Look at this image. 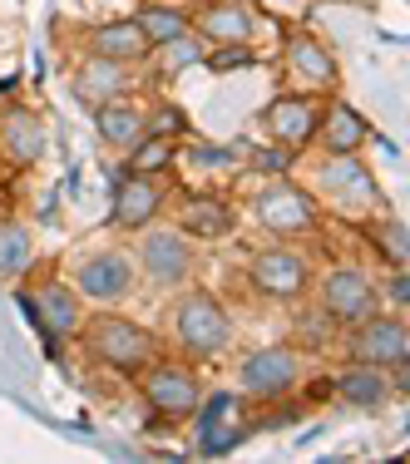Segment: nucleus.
<instances>
[{"instance_id": "1", "label": "nucleus", "mask_w": 410, "mask_h": 464, "mask_svg": "<svg viewBox=\"0 0 410 464\" xmlns=\"http://www.w3.org/2000/svg\"><path fill=\"white\" fill-rule=\"evenodd\" d=\"M80 336H84V351H90L99 366H109L119 375H143V366L153 361V336L139 322H129V316L104 312V316H94Z\"/></svg>"}, {"instance_id": "2", "label": "nucleus", "mask_w": 410, "mask_h": 464, "mask_svg": "<svg viewBox=\"0 0 410 464\" xmlns=\"http://www.w3.org/2000/svg\"><path fill=\"white\" fill-rule=\"evenodd\" d=\"M173 336H179V346L188 351V356L213 361L232 341V322H228V312H223L218 296L193 292V296H183L179 312H173Z\"/></svg>"}, {"instance_id": "3", "label": "nucleus", "mask_w": 410, "mask_h": 464, "mask_svg": "<svg viewBox=\"0 0 410 464\" xmlns=\"http://www.w3.org/2000/svg\"><path fill=\"white\" fill-rule=\"evenodd\" d=\"M134 257L119 247H99V252H84L80 262H74V286H80L84 302H124L129 292H134Z\"/></svg>"}, {"instance_id": "4", "label": "nucleus", "mask_w": 410, "mask_h": 464, "mask_svg": "<svg viewBox=\"0 0 410 464\" xmlns=\"http://www.w3.org/2000/svg\"><path fill=\"white\" fill-rule=\"evenodd\" d=\"M143 401L149 411H159L163 420H188L203 405V391H198V375L188 366H173V361H159V366H143Z\"/></svg>"}, {"instance_id": "5", "label": "nucleus", "mask_w": 410, "mask_h": 464, "mask_svg": "<svg viewBox=\"0 0 410 464\" xmlns=\"http://www.w3.org/2000/svg\"><path fill=\"white\" fill-rule=\"evenodd\" d=\"M139 267L149 282L159 286H179L193 272V237L183 227H143L139 242Z\"/></svg>"}, {"instance_id": "6", "label": "nucleus", "mask_w": 410, "mask_h": 464, "mask_svg": "<svg viewBox=\"0 0 410 464\" xmlns=\"http://www.w3.org/2000/svg\"><path fill=\"white\" fill-rule=\"evenodd\" d=\"M45 149H50L45 119H40L35 109L20 104V99L0 104V159H5L10 169H35V163L45 159Z\"/></svg>"}, {"instance_id": "7", "label": "nucleus", "mask_w": 410, "mask_h": 464, "mask_svg": "<svg viewBox=\"0 0 410 464\" xmlns=\"http://www.w3.org/2000/svg\"><path fill=\"white\" fill-rule=\"evenodd\" d=\"M80 302H84V296H80V286H74V282H45V286H35V292H25L30 322L45 331L50 341L80 336V312H84Z\"/></svg>"}, {"instance_id": "8", "label": "nucleus", "mask_w": 410, "mask_h": 464, "mask_svg": "<svg viewBox=\"0 0 410 464\" xmlns=\"http://www.w3.org/2000/svg\"><path fill=\"white\" fill-rule=\"evenodd\" d=\"M321 306H327L331 322L361 326L366 316H376V306H381V292H376V282L366 277L361 267H337L327 282H321Z\"/></svg>"}, {"instance_id": "9", "label": "nucleus", "mask_w": 410, "mask_h": 464, "mask_svg": "<svg viewBox=\"0 0 410 464\" xmlns=\"http://www.w3.org/2000/svg\"><path fill=\"white\" fill-rule=\"evenodd\" d=\"M159 208H163V188L149 179V173H134V169H124L114 179V208H109V223L114 227H124V232H143L159 218Z\"/></svg>"}, {"instance_id": "10", "label": "nucleus", "mask_w": 410, "mask_h": 464, "mask_svg": "<svg viewBox=\"0 0 410 464\" xmlns=\"http://www.w3.org/2000/svg\"><path fill=\"white\" fill-rule=\"evenodd\" d=\"M258 223L277 232V237H297V232H312L317 227V208L302 188L292 183H277L258 198Z\"/></svg>"}, {"instance_id": "11", "label": "nucleus", "mask_w": 410, "mask_h": 464, "mask_svg": "<svg viewBox=\"0 0 410 464\" xmlns=\"http://www.w3.org/2000/svg\"><path fill=\"white\" fill-rule=\"evenodd\" d=\"M70 90L94 114V109H104V104H114V99L129 94V64L104 60V54H84L80 70H74V80H70Z\"/></svg>"}, {"instance_id": "12", "label": "nucleus", "mask_w": 410, "mask_h": 464, "mask_svg": "<svg viewBox=\"0 0 410 464\" xmlns=\"http://www.w3.org/2000/svg\"><path fill=\"white\" fill-rule=\"evenodd\" d=\"M248 277H252V286H258L262 296L292 302V296L307 292V262L297 257V252H287V247H262L258 257H252Z\"/></svg>"}, {"instance_id": "13", "label": "nucleus", "mask_w": 410, "mask_h": 464, "mask_svg": "<svg viewBox=\"0 0 410 464\" xmlns=\"http://www.w3.org/2000/svg\"><path fill=\"white\" fill-rule=\"evenodd\" d=\"M242 391L258 395V401H272V395H287L297 381V351L287 346H268V351H252L238 371Z\"/></svg>"}, {"instance_id": "14", "label": "nucleus", "mask_w": 410, "mask_h": 464, "mask_svg": "<svg viewBox=\"0 0 410 464\" xmlns=\"http://www.w3.org/2000/svg\"><path fill=\"white\" fill-rule=\"evenodd\" d=\"M410 356V336L401 322H386V316H366L351 336V361H366V366H401Z\"/></svg>"}, {"instance_id": "15", "label": "nucleus", "mask_w": 410, "mask_h": 464, "mask_svg": "<svg viewBox=\"0 0 410 464\" xmlns=\"http://www.w3.org/2000/svg\"><path fill=\"white\" fill-rule=\"evenodd\" d=\"M262 124H268L272 143H282V149L292 153V149H302V143H312V134H317V104L307 94L272 99V104L262 109Z\"/></svg>"}, {"instance_id": "16", "label": "nucleus", "mask_w": 410, "mask_h": 464, "mask_svg": "<svg viewBox=\"0 0 410 464\" xmlns=\"http://www.w3.org/2000/svg\"><path fill=\"white\" fill-rule=\"evenodd\" d=\"M321 188H327L341 208H376L381 203V188H376V179L356 163V153H331V163L321 169Z\"/></svg>"}, {"instance_id": "17", "label": "nucleus", "mask_w": 410, "mask_h": 464, "mask_svg": "<svg viewBox=\"0 0 410 464\" xmlns=\"http://www.w3.org/2000/svg\"><path fill=\"white\" fill-rule=\"evenodd\" d=\"M149 35L139 30V20H104V25L90 30V54H104V60L119 64H139L149 60Z\"/></svg>"}, {"instance_id": "18", "label": "nucleus", "mask_w": 410, "mask_h": 464, "mask_svg": "<svg viewBox=\"0 0 410 464\" xmlns=\"http://www.w3.org/2000/svg\"><path fill=\"white\" fill-rule=\"evenodd\" d=\"M232 223H238V213H232L223 198H208V193L183 198L179 227L188 232V237H198V242H218V237H228V232H232Z\"/></svg>"}, {"instance_id": "19", "label": "nucleus", "mask_w": 410, "mask_h": 464, "mask_svg": "<svg viewBox=\"0 0 410 464\" xmlns=\"http://www.w3.org/2000/svg\"><path fill=\"white\" fill-rule=\"evenodd\" d=\"M94 129H99V139H104L109 149L134 153L139 143H143V134H149V119H143V109L124 104V99H114V104L94 109Z\"/></svg>"}, {"instance_id": "20", "label": "nucleus", "mask_w": 410, "mask_h": 464, "mask_svg": "<svg viewBox=\"0 0 410 464\" xmlns=\"http://www.w3.org/2000/svg\"><path fill=\"white\" fill-rule=\"evenodd\" d=\"M198 35L218 40V45H242L252 35V10L242 0H213V5L198 10Z\"/></svg>"}, {"instance_id": "21", "label": "nucleus", "mask_w": 410, "mask_h": 464, "mask_svg": "<svg viewBox=\"0 0 410 464\" xmlns=\"http://www.w3.org/2000/svg\"><path fill=\"white\" fill-rule=\"evenodd\" d=\"M317 139H321V149H327V153H356L366 143V119L351 104L331 99L327 114H321V134Z\"/></svg>"}, {"instance_id": "22", "label": "nucleus", "mask_w": 410, "mask_h": 464, "mask_svg": "<svg viewBox=\"0 0 410 464\" xmlns=\"http://www.w3.org/2000/svg\"><path fill=\"white\" fill-rule=\"evenodd\" d=\"M337 395H341L347 405H356V411H376V405L391 401V381H386L381 366H366V361H356L351 371H341Z\"/></svg>"}, {"instance_id": "23", "label": "nucleus", "mask_w": 410, "mask_h": 464, "mask_svg": "<svg viewBox=\"0 0 410 464\" xmlns=\"http://www.w3.org/2000/svg\"><path fill=\"white\" fill-rule=\"evenodd\" d=\"M287 64L312 84H337V60L327 54V45H321L317 35H292L287 40Z\"/></svg>"}, {"instance_id": "24", "label": "nucleus", "mask_w": 410, "mask_h": 464, "mask_svg": "<svg viewBox=\"0 0 410 464\" xmlns=\"http://www.w3.org/2000/svg\"><path fill=\"white\" fill-rule=\"evenodd\" d=\"M35 262V237L20 223H0V282H15Z\"/></svg>"}, {"instance_id": "25", "label": "nucleus", "mask_w": 410, "mask_h": 464, "mask_svg": "<svg viewBox=\"0 0 410 464\" xmlns=\"http://www.w3.org/2000/svg\"><path fill=\"white\" fill-rule=\"evenodd\" d=\"M134 20H139L143 35H149V45H159V50L173 45V40H183L188 30H193V20H188L183 10H173V5H143Z\"/></svg>"}, {"instance_id": "26", "label": "nucleus", "mask_w": 410, "mask_h": 464, "mask_svg": "<svg viewBox=\"0 0 410 464\" xmlns=\"http://www.w3.org/2000/svg\"><path fill=\"white\" fill-rule=\"evenodd\" d=\"M173 134H143V143L134 153H129V169L134 173H153V169H163V163L173 159Z\"/></svg>"}, {"instance_id": "27", "label": "nucleus", "mask_w": 410, "mask_h": 464, "mask_svg": "<svg viewBox=\"0 0 410 464\" xmlns=\"http://www.w3.org/2000/svg\"><path fill=\"white\" fill-rule=\"evenodd\" d=\"M163 50H169V60H163V70H169V74H179L183 64H193V60H198V45H188V35H183V40H173V45H163Z\"/></svg>"}, {"instance_id": "28", "label": "nucleus", "mask_w": 410, "mask_h": 464, "mask_svg": "<svg viewBox=\"0 0 410 464\" xmlns=\"http://www.w3.org/2000/svg\"><path fill=\"white\" fill-rule=\"evenodd\" d=\"M401 366H405V375H401V381H395V391H410V356L401 361Z\"/></svg>"}]
</instances>
